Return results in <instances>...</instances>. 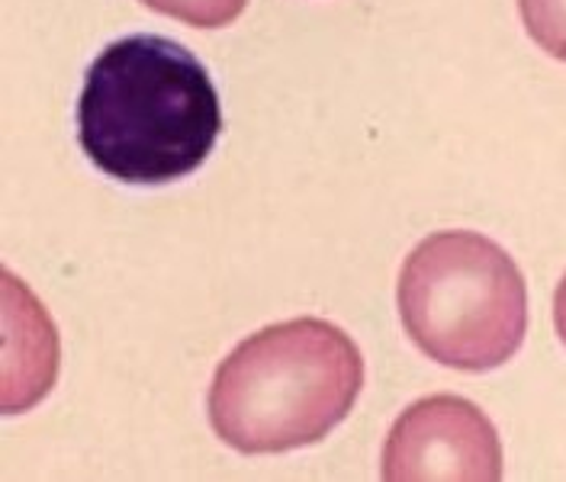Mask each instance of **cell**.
Wrapping results in <instances>:
<instances>
[{
  "label": "cell",
  "instance_id": "cell-6",
  "mask_svg": "<svg viewBox=\"0 0 566 482\" xmlns=\"http://www.w3.org/2000/svg\"><path fill=\"white\" fill-rule=\"evenodd\" d=\"M518 13L541 52L566 62V0H518Z\"/></svg>",
  "mask_w": 566,
  "mask_h": 482
},
{
  "label": "cell",
  "instance_id": "cell-2",
  "mask_svg": "<svg viewBox=\"0 0 566 482\" xmlns=\"http://www.w3.org/2000/svg\"><path fill=\"white\" fill-rule=\"evenodd\" d=\"M364 357L325 318H290L248 335L210 386L216 438L239 453H286L328 438L354 409Z\"/></svg>",
  "mask_w": 566,
  "mask_h": 482
},
{
  "label": "cell",
  "instance_id": "cell-7",
  "mask_svg": "<svg viewBox=\"0 0 566 482\" xmlns=\"http://www.w3.org/2000/svg\"><path fill=\"white\" fill-rule=\"evenodd\" d=\"M554 325H557L560 342L566 345V274L560 280V286H557V293H554Z\"/></svg>",
  "mask_w": 566,
  "mask_h": 482
},
{
  "label": "cell",
  "instance_id": "cell-4",
  "mask_svg": "<svg viewBox=\"0 0 566 482\" xmlns=\"http://www.w3.org/2000/svg\"><path fill=\"white\" fill-rule=\"evenodd\" d=\"M502 441L463 396H424L389 428L380 476L389 482H499Z\"/></svg>",
  "mask_w": 566,
  "mask_h": 482
},
{
  "label": "cell",
  "instance_id": "cell-1",
  "mask_svg": "<svg viewBox=\"0 0 566 482\" xmlns=\"http://www.w3.org/2000/svg\"><path fill=\"white\" fill-rule=\"evenodd\" d=\"M74 119L87 161L133 187L175 184L203 168L222 133L207 65L155 33L106 45L84 74Z\"/></svg>",
  "mask_w": 566,
  "mask_h": 482
},
{
  "label": "cell",
  "instance_id": "cell-5",
  "mask_svg": "<svg viewBox=\"0 0 566 482\" xmlns=\"http://www.w3.org/2000/svg\"><path fill=\"white\" fill-rule=\"evenodd\" d=\"M139 3L193 30H222L232 20H239L248 7V0H139Z\"/></svg>",
  "mask_w": 566,
  "mask_h": 482
},
{
  "label": "cell",
  "instance_id": "cell-3",
  "mask_svg": "<svg viewBox=\"0 0 566 482\" xmlns=\"http://www.w3.org/2000/svg\"><path fill=\"white\" fill-rule=\"evenodd\" d=\"M399 318L412 345L441 367L486 374L528 335V286L505 248L480 232H434L402 261Z\"/></svg>",
  "mask_w": 566,
  "mask_h": 482
}]
</instances>
